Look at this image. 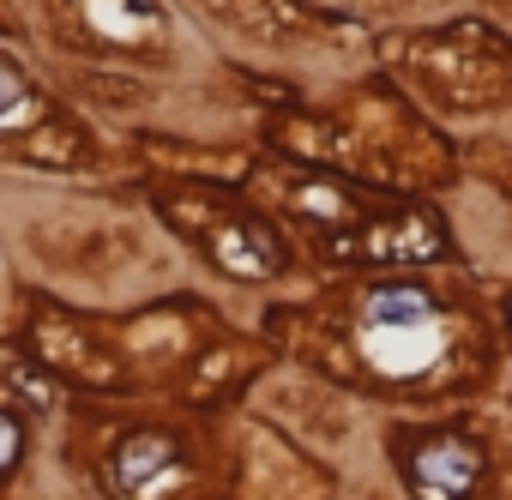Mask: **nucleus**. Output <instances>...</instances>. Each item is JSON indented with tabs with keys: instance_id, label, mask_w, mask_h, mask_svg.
I'll use <instances>...</instances> for the list:
<instances>
[{
	"instance_id": "f257e3e1",
	"label": "nucleus",
	"mask_w": 512,
	"mask_h": 500,
	"mask_svg": "<svg viewBox=\"0 0 512 500\" xmlns=\"http://www.w3.org/2000/svg\"><path fill=\"white\" fill-rule=\"evenodd\" d=\"M356 338H362V356H368L380 374H392V380H410V374H422V368H434V362L446 356V320H440V308H434L422 290H410V284L374 290V296L362 302Z\"/></svg>"
},
{
	"instance_id": "f03ea898",
	"label": "nucleus",
	"mask_w": 512,
	"mask_h": 500,
	"mask_svg": "<svg viewBox=\"0 0 512 500\" xmlns=\"http://www.w3.org/2000/svg\"><path fill=\"white\" fill-rule=\"evenodd\" d=\"M476 470H482L476 446L458 440V434H440V440H428V446L410 458V488H416L422 500H464V494L476 488Z\"/></svg>"
},
{
	"instance_id": "7ed1b4c3",
	"label": "nucleus",
	"mask_w": 512,
	"mask_h": 500,
	"mask_svg": "<svg viewBox=\"0 0 512 500\" xmlns=\"http://www.w3.org/2000/svg\"><path fill=\"white\" fill-rule=\"evenodd\" d=\"M109 470H115V488H121L127 500H163V494L181 482V458H175V446H169L163 434L127 440Z\"/></svg>"
},
{
	"instance_id": "20e7f679",
	"label": "nucleus",
	"mask_w": 512,
	"mask_h": 500,
	"mask_svg": "<svg viewBox=\"0 0 512 500\" xmlns=\"http://www.w3.org/2000/svg\"><path fill=\"white\" fill-rule=\"evenodd\" d=\"M85 19H91L97 37H109V43H145V37H163L157 0H85Z\"/></svg>"
},
{
	"instance_id": "39448f33",
	"label": "nucleus",
	"mask_w": 512,
	"mask_h": 500,
	"mask_svg": "<svg viewBox=\"0 0 512 500\" xmlns=\"http://www.w3.org/2000/svg\"><path fill=\"white\" fill-rule=\"evenodd\" d=\"M49 121V103L31 91V79L0 55V133H19V127H37Z\"/></svg>"
},
{
	"instance_id": "423d86ee",
	"label": "nucleus",
	"mask_w": 512,
	"mask_h": 500,
	"mask_svg": "<svg viewBox=\"0 0 512 500\" xmlns=\"http://www.w3.org/2000/svg\"><path fill=\"white\" fill-rule=\"evenodd\" d=\"M19 458V422L13 416H0V470H7Z\"/></svg>"
}]
</instances>
